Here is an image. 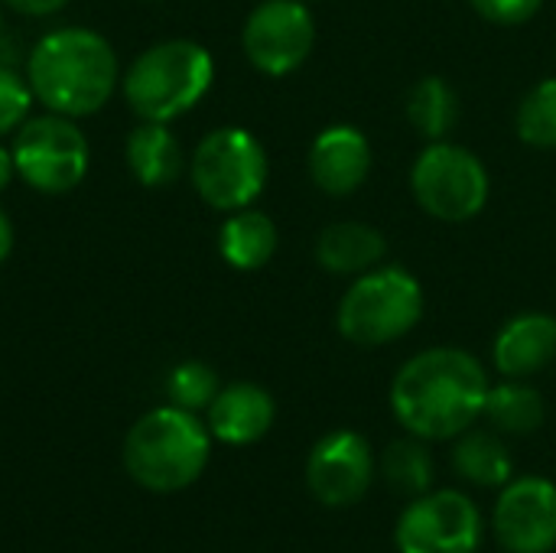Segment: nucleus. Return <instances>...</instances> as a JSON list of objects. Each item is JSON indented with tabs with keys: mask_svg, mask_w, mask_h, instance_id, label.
<instances>
[{
	"mask_svg": "<svg viewBox=\"0 0 556 553\" xmlns=\"http://www.w3.org/2000/svg\"><path fill=\"white\" fill-rule=\"evenodd\" d=\"M407 117L427 140H443L459 121V98L446 78L427 75L407 95Z\"/></svg>",
	"mask_w": 556,
	"mask_h": 553,
	"instance_id": "nucleus-21",
	"label": "nucleus"
},
{
	"mask_svg": "<svg viewBox=\"0 0 556 553\" xmlns=\"http://www.w3.org/2000/svg\"><path fill=\"white\" fill-rule=\"evenodd\" d=\"M10 251H13V222H10L7 212L0 209V264L10 257Z\"/></svg>",
	"mask_w": 556,
	"mask_h": 553,
	"instance_id": "nucleus-28",
	"label": "nucleus"
},
{
	"mask_svg": "<svg viewBox=\"0 0 556 553\" xmlns=\"http://www.w3.org/2000/svg\"><path fill=\"white\" fill-rule=\"evenodd\" d=\"M492 525L508 553H551L556 548V486L544 476L502 486Z\"/></svg>",
	"mask_w": 556,
	"mask_h": 553,
	"instance_id": "nucleus-11",
	"label": "nucleus"
},
{
	"mask_svg": "<svg viewBox=\"0 0 556 553\" xmlns=\"http://www.w3.org/2000/svg\"><path fill=\"white\" fill-rule=\"evenodd\" d=\"M241 42L254 68L264 75H290L313 52L316 20L300 0H264L251 10Z\"/></svg>",
	"mask_w": 556,
	"mask_h": 553,
	"instance_id": "nucleus-10",
	"label": "nucleus"
},
{
	"mask_svg": "<svg viewBox=\"0 0 556 553\" xmlns=\"http://www.w3.org/2000/svg\"><path fill=\"white\" fill-rule=\"evenodd\" d=\"M274 398L251 381L228 385L208 404V433L228 447H251L274 427Z\"/></svg>",
	"mask_w": 556,
	"mask_h": 553,
	"instance_id": "nucleus-14",
	"label": "nucleus"
},
{
	"mask_svg": "<svg viewBox=\"0 0 556 553\" xmlns=\"http://www.w3.org/2000/svg\"><path fill=\"white\" fill-rule=\"evenodd\" d=\"M482 417L498 433L528 437V433H538L544 427L547 407H544V398L531 385H521L518 378H511V381H505L498 388H489Z\"/></svg>",
	"mask_w": 556,
	"mask_h": 553,
	"instance_id": "nucleus-20",
	"label": "nucleus"
},
{
	"mask_svg": "<svg viewBox=\"0 0 556 553\" xmlns=\"http://www.w3.org/2000/svg\"><path fill=\"white\" fill-rule=\"evenodd\" d=\"M13 166L16 176L46 196H62L72 192L85 173H88V140L78 130L75 117L65 114H39V117H26L16 130H13Z\"/></svg>",
	"mask_w": 556,
	"mask_h": 553,
	"instance_id": "nucleus-7",
	"label": "nucleus"
},
{
	"mask_svg": "<svg viewBox=\"0 0 556 553\" xmlns=\"http://www.w3.org/2000/svg\"><path fill=\"white\" fill-rule=\"evenodd\" d=\"M0 33H3V13H0Z\"/></svg>",
	"mask_w": 556,
	"mask_h": 553,
	"instance_id": "nucleus-30",
	"label": "nucleus"
},
{
	"mask_svg": "<svg viewBox=\"0 0 556 553\" xmlns=\"http://www.w3.org/2000/svg\"><path fill=\"white\" fill-rule=\"evenodd\" d=\"M495 368L505 378H531L556 359V319L547 313H521L502 326L492 345Z\"/></svg>",
	"mask_w": 556,
	"mask_h": 553,
	"instance_id": "nucleus-15",
	"label": "nucleus"
},
{
	"mask_svg": "<svg viewBox=\"0 0 556 553\" xmlns=\"http://www.w3.org/2000/svg\"><path fill=\"white\" fill-rule=\"evenodd\" d=\"M424 316L420 280L404 267H375L362 274L339 303V332L365 349L397 342Z\"/></svg>",
	"mask_w": 556,
	"mask_h": 553,
	"instance_id": "nucleus-5",
	"label": "nucleus"
},
{
	"mask_svg": "<svg viewBox=\"0 0 556 553\" xmlns=\"http://www.w3.org/2000/svg\"><path fill=\"white\" fill-rule=\"evenodd\" d=\"M414 196L440 222H469L489 202V173L482 160L450 140H433L414 163Z\"/></svg>",
	"mask_w": 556,
	"mask_h": 553,
	"instance_id": "nucleus-8",
	"label": "nucleus"
},
{
	"mask_svg": "<svg viewBox=\"0 0 556 553\" xmlns=\"http://www.w3.org/2000/svg\"><path fill=\"white\" fill-rule=\"evenodd\" d=\"M208 427L176 404L143 414L124 440V466L147 492H182L208 466Z\"/></svg>",
	"mask_w": 556,
	"mask_h": 553,
	"instance_id": "nucleus-3",
	"label": "nucleus"
},
{
	"mask_svg": "<svg viewBox=\"0 0 556 553\" xmlns=\"http://www.w3.org/2000/svg\"><path fill=\"white\" fill-rule=\"evenodd\" d=\"M381 476L394 495L420 499L433 486V456L424 440H397L381 456Z\"/></svg>",
	"mask_w": 556,
	"mask_h": 553,
	"instance_id": "nucleus-22",
	"label": "nucleus"
},
{
	"mask_svg": "<svg viewBox=\"0 0 556 553\" xmlns=\"http://www.w3.org/2000/svg\"><path fill=\"white\" fill-rule=\"evenodd\" d=\"M127 166L137 176V183L150 189H163L179 179L186 166V153L176 134L169 130V124L143 121L127 137Z\"/></svg>",
	"mask_w": 556,
	"mask_h": 553,
	"instance_id": "nucleus-17",
	"label": "nucleus"
},
{
	"mask_svg": "<svg viewBox=\"0 0 556 553\" xmlns=\"http://www.w3.org/2000/svg\"><path fill=\"white\" fill-rule=\"evenodd\" d=\"M482 515L463 492L440 489L414 499L397 521L401 553H476L482 548Z\"/></svg>",
	"mask_w": 556,
	"mask_h": 553,
	"instance_id": "nucleus-9",
	"label": "nucleus"
},
{
	"mask_svg": "<svg viewBox=\"0 0 556 553\" xmlns=\"http://www.w3.org/2000/svg\"><path fill=\"white\" fill-rule=\"evenodd\" d=\"M212 78L215 62L205 46L192 39H166L143 49L130 62L121 85L140 121L169 124L208 95Z\"/></svg>",
	"mask_w": 556,
	"mask_h": 553,
	"instance_id": "nucleus-4",
	"label": "nucleus"
},
{
	"mask_svg": "<svg viewBox=\"0 0 556 553\" xmlns=\"http://www.w3.org/2000/svg\"><path fill=\"white\" fill-rule=\"evenodd\" d=\"M489 378L463 349H427L414 355L391 385V411L417 440H453L485 411Z\"/></svg>",
	"mask_w": 556,
	"mask_h": 553,
	"instance_id": "nucleus-1",
	"label": "nucleus"
},
{
	"mask_svg": "<svg viewBox=\"0 0 556 553\" xmlns=\"http://www.w3.org/2000/svg\"><path fill=\"white\" fill-rule=\"evenodd\" d=\"M218 375L205 365V362H182L169 372L166 378V394H169V404L182 407V411H208V404L215 401L218 394Z\"/></svg>",
	"mask_w": 556,
	"mask_h": 553,
	"instance_id": "nucleus-24",
	"label": "nucleus"
},
{
	"mask_svg": "<svg viewBox=\"0 0 556 553\" xmlns=\"http://www.w3.org/2000/svg\"><path fill=\"white\" fill-rule=\"evenodd\" d=\"M218 251L235 271H261L277 251V225L251 205L238 209L218 231Z\"/></svg>",
	"mask_w": 556,
	"mask_h": 553,
	"instance_id": "nucleus-18",
	"label": "nucleus"
},
{
	"mask_svg": "<svg viewBox=\"0 0 556 553\" xmlns=\"http://www.w3.org/2000/svg\"><path fill=\"white\" fill-rule=\"evenodd\" d=\"M189 176L195 192L218 212L248 209L267 183L264 143L244 127L212 130L192 153Z\"/></svg>",
	"mask_w": 556,
	"mask_h": 553,
	"instance_id": "nucleus-6",
	"label": "nucleus"
},
{
	"mask_svg": "<svg viewBox=\"0 0 556 553\" xmlns=\"http://www.w3.org/2000/svg\"><path fill=\"white\" fill-rule=\"evenodd\" d=\"M453 469L459 479L482 486V489H502L511 482V453L508 447L489 433V430H466L456 437L453 447Z\"/></svg>",
	"mask_w": 556,
	"mask_h": 553,
	"instance_id": "nucleus-19",
	"label": "nucleus"
},
{
	"mask_svg": "<svg viewBox=\"0 0 556 553\" xmlns=\"http://www.w3.org/2000/svg\"><path fill=\"white\" fill-rule=\"evenodd\" d=\"M375 476V456L362 433L332 430L326 433L306 460V486L326 508L355 505Z\"/></svg>",
	"mask_w": 556,
	"mask_h": 553,
	"instance_id": "nucleus-12",
	"label": "nucleus"
},
{
	"mask_svg": "<svg viewBox=\"0 0 556 553\" xmlns=\"http://www.w3.org/2000/svg\"><path fill=\"white\" fill-rule=\"evenodd\" d=\"M10 10L23 13V16H52L59 13L68 0H3Z\"/></svg>",
	"mask_w": 556,
	"mask_h": 553,
	"instance_id": "nucleus-27",
	"label": "nucleus"
},
{
	"mask_svg": "<svg viewBox=\"0 0 556 553\" xmlns=\"http://www.w3.org/2000/svg\"><path fill=\"white\" fill-rule=\"evenodd\" d=\"M33 91L16 68L0 65V134H13L29 117Z\"/></svg>",
	"mask_w": 556,
	"mask_h": 553,
	"instance_id": "nucleus-25",
	"label": "nucleus"
},
{
	"mask_svg": "<svg viewBox=\"0 0 556 553\" xmlns=\"http://www.w3.org/2000/svg\"><path fill=\"white\" fill-rule=\"evenodd\" d=\"M518 134L525 143L554 150L556 147V78H544L518 108Z\"/></svg>",
	"mask_w": 556,
	"mask_h": 553,
	"instance_id": "nucleus-23",
	"label": "nucleus"
},
{
	"mask_svg": "<svg viewBox=\"0 0 556 553\" xmlns=\"http://www.w3.org/2000/svg\"><path fill=\"white\" fill-rule=\"evenodd\" d=\"M384 254H388L384 235L362 222L329 225L316 241L319 267L329 274H342V277H362V274L381 267Z\"/></svg>",
	"mask_w": 556,
	"mask_h": 553,
	"instance_id": "nucleus-16",
	"label": "nucleus"
},
{
	"mask_svg": "<svg viewBox=\"0 0 556 553\" xmlns=\"http://www.w3.org/2000/svg\"><path fill=\"white\" fill-rule=\"evenodd\" d=\"M544 0H472V7L492 20V23H502V26H518V23H528L538 10H541Z\"/></svg>",
	"mask_w": 556,
	"mask_h": 553,
	"instance_id": "nucleus-26",
	"label": "nucleus"
},
{
	"mask_svg": "<svg viewBox=\"0 0 556 553\" xmlns=\"http://www.w3.org/2000/svg\"><path fill=\"white\" fill-rule=\"evenodd\" d=\"M13 176H16L13 153H10V147H3V143H0V192L13 183Z\"/></svg>",
	"mask_w": 556,
	"mask_h": 553,
	"instance_id": "nucleus-29",
	"label": "nucleus"
},
{
	"mask_svg": "<svg viewBox=\"0 0 556 553\" xmlns=\"http://www.w3.org/2000/svg\"><path fill=\"white\" fill-rule=\"evenodd\" d=\"M371 173V143L358 127H326L309 147V176L329 196H352Z\"/></svg>",
	"mask_w": 556,
	"mask_h": 553,
	"instance_id": "nucleus-13",
	"label": "nucleus"
},
{
	"mask_svg": "<svg viewBox=\"0 0 556 553\" xmlns=\"http://www.w3.org/2000/svg\"><path fill=\"white\" fill-rule=\"evenodd\" d=\"M121 81L114 46L85 26L42 36L26 55V85L52 114L88 117L108 104Z\"/></svg>",
	"mask_w": 556,
	"mask_h": 553,
	"instance_id": "nucleus-2",
	"label": "nucleus"
}]
</instances>
